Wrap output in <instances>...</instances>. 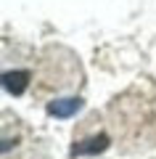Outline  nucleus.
Segmentation results:
<instances>
[{"label": "nucleus", "instance_id": "f257e3e1", "mask_svg": "<svg viewBox=\"0 0 156 159\" xmlns=\"http://www.w3.org/2000/svg\"><path fill=\"white\" fill-rule=\"evenodd\" d=\"M109 146H111V138H109L106 133H98V135H90V138H85V141L72 143L69 154H72V157H98V154H103Z\"/></svg>", "mask_w": 156, "mask_h": 159}, {"label": "nucleus", "instance_id": "7ed1b4c3", "mask_svg": "<svg viewBox=\"0 0 156 159\" xmlns=\"http://www.w3.org/2000/svg\"><path fill=\"white\" fill-rule=\"evenodd\" d=\"M3 88H6L11 96H21V93L29 88V72H24V69L6 72L3 74Z\"/></svg>", "mask_w": 156, "mask_h": 159}, {"label": "nucleus", "instance_id": "f03ea898", "mask_svg": "<svg viewBox=\"0 0 156 159\" xmlns=\"http://www.w3.org/2000/svg\"><path fill=\"white\" fill-rule=\"evenodd\" d=\"M82 106H85V101L77 98V96H72V98H56V101L48 103V114H50V117H58V119H69V117H74Z\"/></svg>", "mask_w": 156, "mask_h": 159}]
</instances>
